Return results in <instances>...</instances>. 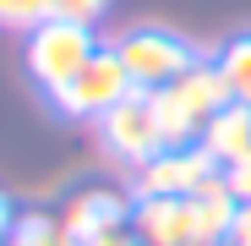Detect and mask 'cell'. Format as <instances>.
<instances>
[{
  "label": "cell",
  "instance_id": "cell-6",
  "mask_svg": "<svg viewBox=\"0 0 251 246\" xmlns=\"http://www.w3.org/2000/svg\"><path fill=\"white\" fill-rule=\"evenodd\" d=\"M213 170H219V164L207 159L202 142H191V148H164L158 159H148L142 170H137L131 197H191Z\"/></svg>",
  "mask_w": 251,
  "mask_h": 246
},
{
  "label": "cell",
  "instance_id": "cell-4",
  "mask_svg": "<svg viewBox=\"0 0 251 246\" xmlns=\"http://www.w3.org/2000/svg\"><path fill=\"white\" fill-rule=\"evenodd\" d=\"M99 142L120 159V164H131V170H142L148 159H158L164 148V126H158V109H153V93L131 88L115 109L99 115Z\"/></svg>",
  "mask_w": 251,
  "mask_h": 246
},
{
  "label": "cell",
  "instance_id": "cell-17",
  "mask_svg": "<svg viewBox=\"0 0 251 246\" xmlns=\"http://www.w3.org/2000/svg\"><path fill=\"white\" fill-rule=\"evenodd\" d=\"M11 230H17V214H11V202H6V191H0V246L11 241Z\"/></svg>",
  "mask_w": 251,
  "mask_h": 246
},
{
  "label": "cell",
  "instance_id": "cell-5",
  "mask_svg": "<svg viewBox=\"0 0 251 246\" xmlns=\"http://www.w3.org/2000/svg\"><path fill=\"white\" fill-rule=\"evenodd\" d=\"M126 93H131V77H126L120 55H115L109 44H99V50H93V60L82 66L60 93H55V104H60L66 115H76V120H99V115H104V109H115Z\"/></svg>",
  "mask_w": 251,
  "mask_h": 246
},
{
  "label": "cell",
  "instance_id": "cell-13",
  "mask_svg": "<svg viewBox=\"0 0 251 246\" xmlns=\"http://www.w3.org/2000/svg\"><path fill=\"white\" fill-rule=\"evenodd\" d=\"M50 17V0H0V27H17V33H33L38 22Z\"/></svg>",
  "mask_w": 251,
  "mask_h": 246
},
{
  "label": "cell",
  "instance_id": "cell-3",
  "mask_svg": "<svg viewBox=\"0 0 251 246\" xmlns=\"http://www.w3.org/2000/svg\"><path fill=\"white\" fill-rule=\"evenodd\" d=\"M93 50H99L93 27H82V22H60V17H44V22L27 33V71H33L38 88L55 99L66 82L93 60Z\"/></svg>",
  "mask_w": 251,
  "mask_h": 246
},
{
  "label": "cell",
  "instance_id": "cell-18",
  "mask_svg": "<svg viewBox=\"0 0 251 246\" xmlns=\"http://www.w3.org/2000/svg\"><path fill=\"white\" fill-rule=\"evenodd\" d=\"M219 246H235V241H219Z\"/></svg>",
  "mask_w": 251,
  "mask_h": 246
},
{
  "label": "cell",
  "instance_id": "cell-1",
  "mask_svg": "<svg viewBox=\"0 0 251 246\" xmlns=\"http://www.w3.org/2000/svg\"><path fill=\"white\" fill-rule=\"evenodd\" d=\"M224 104H229V93H224V82H219L213 60H197L186 77H175L170 88L153 93V109H158V126H164V142H170V148H191V142H202L207 120H213Z\"/></svg>",
  "mask_w": 251,
  "mask_h": 246
},
{
  "label": "cell",
  "instance_id": "cell-11",
  "mask_svg": "<svg viewBox=\"0 0 251 246\" xmlns=\"http://www.w3.org/2000/svg\"><path fill=\"white\" fill-rule=\"evenodd\" d=\"M213 71H219V82H224L229 104H246V109H251V33H235L229 44H219Z\"/></svg>",
  "mask_w": 251,
  "mask_h": 246
},
{
  "label": "cell",
  "instance_id": "cell-12",
  "mask_svg": "<svg viewBox=\"0 0 251 246\" xmlns=\"http://www.w3.org/2000/svg\"><path fill=\"white\" fill-rule=\"evenodd\" d=\"M6 246H76V241L66 235V224H60V219L27 214V219H17V230H11V241H6Z\"/></svg>",
  "mask_w": 251,
  "mask_h": 246
},
{
  "label": "cell",
  "instance_id": "cell-8",
  "mask_svg": "<svg viewBox=\"0 0 251 246\" xmlns=\"http://www.w3.org/2000/svg\"><path fill=\"white\" fill-rule=\"evenodd\" d=\"M131 219V202H126V191H76L71 202H66V214H60V224H66V235L76 241V246H88L99 230H115V224H126Z\"/></svg>",
  "mask_w": 251,
  "mask_h": 246
},
{
  "label": "cell",
  "instance_id": "cell-2",
  "mask_svg": "<svg viewBox=\"0 0 251 246\" xmlns=\"http://www.w3.org/2000/svg\"><path fill=\"white\" fill-rule=\"evenodd\" d=\"M109 50L120 55L126 77H131V88H142V93L170 88L175 77H186V71L202 60V55L186 44V38H180V33H170V27H126Z\"/></svg>",
  "mask_w": 251,
  "mask_h": 246
},
{
  "label": "cell",
  "instance_id": "cell-7",
  "mask_svg": "<svg viewBox=\"0 0 251 246\" xmlns=\"http://www.w3.org/2000/svg\"><path fill=\"white\" fill-rule=\"evenodd\" d=\"M191 197H137L131 202V235L137 246H191Z\"/></svg>",
  "mask_w": 251,
  "mask_h": 246
},
{
  "label": "cell",
  "instance_id": "cell-15",
  "mask_svg": "<svg viewBox=\"0 0 251 246\" xmlns=\"http://www.w3.org/2000/svg\"><path fill=\"white\" fill-rule=\"evenodd\" d=\"M224 186L235 191V202H251V159H246V164H229V170H224Z\"/></svg>",
  "mask_w": 251,
  "mask_h": 246
},
{
  "label": "cell",
  "instance_id": "cell-14",
  "mask_svg": "<svg viewBox=\"0 0 251 246\" xmlns=\"http://www.w3.org/2000/svg\"><path fill=\"white\" fill-rule=\"evenodd\" d=\"M104 11H109V0H50V17H60V22H82V27H93Z\"/></svg>",
  "mask_w": 251,
  "mask_h": 246
},
{
  "label": "cell",
  "instance_id": "cell-10",
  "mask_svg": "<svg viewBox=\"0 0 251 246\" xmlns=\"http://www.w3.org/2000/svg\"><path fill=\"white\" fill-rule=\"evenodd\" d=\"M202 148H207V159H213L219 170L246 164V159H251V109H246V104H224L213 120H207Z\"/></svg>",
  "mask_w": 251,
  "mask_h": 246
},
{
  "label": "cell",
  "instance_id": "cell-9",
  "mask_svg": "<svg viewBox=\"0 0 251 246\" xmlns=\"http://www.w3.org/2000/svg\"><path fill=\"white\" fill-rule=\"evenodd\" d=\"M235 191L224 186V170H213L197 191H191V219H197V230H191V246H219V241H229V219H235Z\"/></svg>",
  "mask_w": 251,
  "mask_h": 246
},
{
  "label": "cell",
  "instance_id": "cell-16",
  "mask_svg": "<svg viewBox=\"0 0 251 246\" xmlns=\"http://www.w3.org/2000/svg\"><path fill=\"white\" fill-rule=\"evenodd\" d=\"M229 241L235 246H251V202H240L235 219H229Z\"/></svg>",
  "mask_w": 251,
  "mask_h": 246
}]
</instances>
